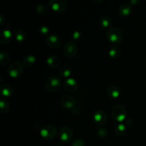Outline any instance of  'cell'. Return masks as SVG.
<instances>
[{
  "mask_svg": "<svg viewBox=\"0 0 146 146\" xmlns=\"http://www.w3.org/2000/svg\"><path fill=\"white\" fill-rule=\"evenodd\" d=\"M127 111L124 106L121 105H116L111 110V115L113 118L118 122H123L126 118Z\"/></svg>",
  "mask_w": 146,
  "mask_h": 146,
  "instance_id": "4",
  "label": "cell"
},
{
  "mask_svg": "<svg viewBox=\"0 0 146 146\" xmlns=\"http://www.w3.org/2000/svg\"><path fill=\"white\" fill-rule=\"evenodd\" d=\"M108 54H109L111 58L116 59V58H118L121 56V49H120L118 46H113L110 48L109 51H108Z\"/></svg>",
  "mask_w": 146,
  "mask_h": 146,
  "instance_id": "20",
  "label": "cell"
},
{
  "mask_svg": "<svg viewBox=\"0 0 146 146\" xmlns=\"http://www.w3.org/2000/svg\"><path fill=\"white\" fill-rule=\"evenodd\" d=\"M59 138L64 143H68L73 138V131L69 127L63 126L59 131Z\"/></svg>",
  "mask_w": 146,
  "mask_h": 146,
  "instance_id": "9",
  "label": "cell"
},
{
  "mask_svg": "<svg viewBox=\"0 0 146 146\" xmlns=\"http://www.w3.org/2000/svg\"><path fill=\"white\" fill-rule=\"evenodd\" d=\"M106 37L113 44H119L121 42L123 37L122 31L117 27L111 28L107 31Z\"/></svg>",
  "mask_w": 146,
  "mask_h": 146,
  "instance_id": "2",
  "label": "cell"
},
{
  "mask_svg": "<svg viewBox=\"0 0 146 146\" xmlns=\"http://www.w3.org/2000/svg\"><path fill=\"white\" fill-rule=\"evenodd\" d=\"M14 89L11 85L9 84H5L1 86V94L3 97H10L13 94Z\"/></svg>",
  "mask_w": 146,
  "mask_h": 146,
  "instance_id": "19",
  "label": "cell"
},
{
  "mask_svg": "<svg viewBox=\"0 0 146 146\" xmlns=\"http://www.w3.org/2000/svg\"><path fill=\"white\" fill-rule=\"evenodd\" d=\"M48 4L55 12H63L67 8V2L65 0H51Z\"/></svg>",
  "mask_w": 146,
  "mask_h": 146,
  "instance_id": "8",
  "label": "cell"
},
{
  "mask_svg": "<svg viewBox=\"0 0 146 146\" xmlns=\"http://www.w3.org/2000/svg\"><path fill=\"white\" fill-rule=\"evenodd\" d=\"M133 8L130 4H123L120 6L118 9V12L120 16L123 17H125L129 16L132 13Z\"/></svg>",
  "mask_w": 146,
  "mask_h": 146,
  "instance_id": "13",
  "label": "cell"
},
{
  "mask_svg": "<svg viewBox=\"0 0 146 146\" xmlns=\"http://www.w3.org/2000/svg\"><path fill=\"white\" fill-rule=\"evenodd\" d=\"M111 23H112V21L109 17L104 16L100 19V24H101V27L104 29L109 28L111 25Z\"/></svg>",
  "mask_w": 146,
  "mask_h": 146,
  "instance_id": "24",
  "label": "cell"
},
{
  "mask_svg": "<svg viewBox=\"0 0 146 146\" xmlns=\"http://www.w3.org/2000/svg\"><path fill=\"white\" fill-rule=\"evenodd\" d=\"M78 51V47L74 41H68L66 44H65L63 48V53L68 58H73L76 56Z\"/></svg>",
  "mask_w": 146,
  "mask_h": 146,
  "instance_id": "6",
  "label": "cell"
},
{
  "mask_svg": "<svg viewBox=\"0 0 146 146\" xmlns=\"http://www.w3.org/2000/svg\"><path fill=\"white\" fill-rule=\"evenodd\" d=\"M36 57L33 55L26 56L23 59V65L26 67H31L35 64Z\"/></svg>",
  "mask_w": 146,
  "mask_h": 146,
  "instance_id": "22",
  "label": "cell"
},
{
  "mask_svg": "<svg viewBox=\"0 0 146 146\" xmlns=\"http://www.w3.org/2000/svg\"><path fill=\"white\" fill-rule=\"evenodd\" d=\"M57 130L54 125L47 124L44 125L40 131V135L43 138L46 140H52L56 137Z\"/></svg>",
  "mask_w": 146,
  "mask_h": 146,
  "instance_id": "5",
  "label": "cell"
},
{
  "mask_svg": "<svg viewBox=\"0 0 146 146\" xmlns=\"http://www.w3.org/2000/svg\"><path fill=\"white\" fill-rule=\"evenodd\" d=\"M39 33L41 34L42 36H46L48 34L49 32V30H48V28L46 26H42L39 28Z\"/></svg>",
  "mask_w": 146,
  "mask_h": 146,
  "instance_id": "28",
  "label": "cell"
},
{
  "mask_svg": "<svg viewBox=\"0 0 146 146\" xmlns=\"http://www.w3.org/2000/svg\"><path fill=\"white\" fill-rule=\"evenodd\" d=\"M62 82L57 76H50L46 79L44 86L46 89L49 92H56L61 87Z\"/></svg>",
  "mask_w": 146,
  "mask_h": 146,
  "instance_id": "1",
  "label": "cell"
},
{
  "mask_svg": "<svg viewBox=\"0 0 146 146\" xmlns=\"http://www.w3.org/2000/svg\"><path fill=\"white\" fill-rule=\"evenodd\" d=\"M107 119V115L106 113V112L103 110H97L94 114V122L98 125V126L99 125H103L105 124V123L106 122Z\"/></svg>",
  "mask_w": 146,
  "mask_h": 146,
  "instance_id": "10",
  "label": "cell"
},
{
  "mask_svg": "<svg viewBox=\"0 0 146 146\" xmlns=\"http://www.w3.org/2000/svg\"><path fill=\"white\" fill-rule=\"evenodd\" d=\"M85 143H84V141L81 139H76L72 143V145L71 146H84Z\"/></svg>",
  "mask_w": 146,
  "mask_h": 146,
  "instance_id": "30",
  "label": "cell"
},
{
  "mask_svg": "<svg viewBox=\"0 0 146 146\" xmlns=\"http://www.w3.org/2000/svg\"><path fill=\"white\" fill-rule=\"evenodd\" d=\"M14 35H15V38L17 41L19 42H23L25 41L26 38H27V33L24 30L21 29H18L14 32Z\"/></svg>",
  "mask_w": 146,
  "mask_h": 146,
  "instance_id": "21",
  "label": "cell"
},
{
  "mask_svg": "<svg viewBox=\"0 0 146 146\" xmlns=\"http://www.w3.org/2000/svg\"><path fill=\"white\" fill-rule=\"evenodd\" d=\"M3 19V17H2V16H1V17H0V19ZM0 23H1V24H1V26H2L3 24H4V23L2 22V21H0Z\"/></svg>",
  "mask_w": 146,
  "mask_h": 146,
  "instance_id": "31",
  "label": "cell"
},
{
  "mask_svg": "<svg viewBox=\"0 0 146 146\" xmlns=\"http://www.w3.org/2000/svg\"><path fill=\"white\" fill-rule=\"evenodd\" d=\"M12 38V33L9 29H5L1 31L0 36V42L2 44H8Z\"/></svg>",
  "mask_w": 146,
  "mask_h": 146,
  "instance_id": "14",
  "label": "cell"
},
{
  "mask_svg": "<svg viewBox=\"0 0 146 146\" xmlns=\"http://www.w3.org/2000/svg\"><path fill=\"white\" fill-rule=\"evenodd\" d=\"M81 34L80 31H75L73 32L72 34V38L75 41H79L81 39Z\"/></svg>",
  "mask_w": 146,
  "mask_h": 146,
  "instance_id": "29",
  "label": "cell"
},
{
  "mask_svg": "<svg viewBox=\"0 0 146 146\" xmlns=\"http://www.w3.org/2000/svg\"><path fill=\"white\" fill-rule=\"evenodd\" d=\"M11 58L10 56L7 54L5 51H1V54H0V64L2 66L7 65L9 63Z\"/></svg>",
  "mask_w": 146,
  "mask_h": 146,
  "instance_id": "25",
  "label": "cell"
},
{
  "mask_svg": "<svg viewBox=\"0 0 146 146\" xmlns=\"http://www.w3.org/2000/svg\"><path fill=\"white\" fill-rule=\"evenodd\" d=\"M97 134L100 138H106L108 135V131L103 125H99L97 128Z\"/></svg>",
  "mask_w": 146,
  "mask_h": 146,
  "instance_id": "26",
  "label": "cell"
},
{
  "mask_svg": "<svg viewBox=\"0 0 146 146\" xmlns=\"http://www.w3.org/2000/svg\"><path fill=\"white\" fill-rule=\"evenodd\" d=\"M24 74V65L19 61L10 64L8 68V74L11 78H19Z\"/></svg>",
  "mask_w": 146,
  "mask_h": 146,
  "instance_id": "3",
  "label": "cell"
},
{
  "mask_svg": "<svg viewBox=\"0 0 146 146\" xmlns=\"http://www.w3.org/2000/svg\"><path fill=\"white\" fill-rule=\"evenodd\" d=\"M63 88L68 94H74L78 89V83L74 78H67L63 82Z\"/></svg>",
  "mask_w": 146,
  "mask_h": 146,
  "instance_id": "7",
  "label": "cell"
},
{
  "mask_svg": "<svg viewBox=\"0 0 146 146\" xmlns=\"http://www.w3.org/2000/svg\"><path fill=\"white\" fill-rule=\"evenodd\" d=\"M46 44L51 48H57L61 45V38L56 34H51L48 36L46 40Z\"/></svg>",
  "mask_w": 146,
  "mask_h": 146,
  "instance_id": "11",
  "label": "cell"
},
{
  "mask_svg": "<svg viewBox=\"0 0 146 146\" xmlns=\"http://www.w3.org/2000/svg\"><path fill=\"white\" fill-rule=\"evenodd\" d=\"M114 133L118 137H123L126 133V126L124 124H118L114 128Z\"/></svg>",
  "mask_w": 146,
  "mask_h": 146,
  "instance_id": "17",
  "label": "cell"
},
{
  "mask_svg": "<svg viewBox=\"0 0 146 146\" xmlns=\"http://www.w3.org/2000/svg\"><path fill=\"white\" fill-rule=\"evenodd\" d=\"M47 64L51 68H57L61 64V59L56 56H50L46 59Z\"/></svg>",
  "mask_w": 146,
  "mask_h": 146,
  "instance_id": "15",
  "label": "cell"
},
{
  "mask_svg": "<svg viewBox=\"0 0 146 146\" xmlns=\"http://www.w3.org/2000/svg\"><path fill=\"white\" fill-rule=\"evenodd\" d=\"M71 71H72V70L69 66L64 65L60 68L59 74L61 76L64 77V78H68L71 74Z\"/></svg>",
  "mask_w": 146,
  "mask_h": 146,
  "instance_id": "23",
  "label": "cell"
},
{
  "mask_svg": "<svg viewBox=\"0 0 146 146\" xmlns=\"http://www.w3.org/2000/svg\"><path fill=\"white\" fill-rule=\"evenodd\" d=\"M10 109V104L4 97L0 100V112L1 113L4 114L8 112Z\"/></svg>",
  "mask_w": 146,
  "mask_h": 146,
  "instance_id": "18",
  "label": "cell"
},
{
  "mask_svg": "<svg viewBox=\"0 0 146 146\" xmlns=\"http://www.w3.org/2000/svg\"><path fill=\"white\" fill-rule=\"evenodd\" d=\"M145 67H146V64H145Z\"/></svg>",
  "mask_w": 146,
  "mask_h": 146,
  "instance_id": "32",
  "label": "cell"
},
{
  "mask_svg": "<svg viewBox=\"0 0 146 146\" xmlns=\"http://www.w3.org/2000/svg\"><path fill=\"white\" fill-rule=\"evenodd\" d=\"M61 105L66 109H71L75 105V99L70 95H66L61 98Z\"/></svg>",
  "mask_w": 146,
  "mask_h": 146,
  "instance_id": "12",
  "label": "cell"
},
{
  "mask_svg": "<svg viewBox=\"0 0 146 146\" xmlns=\"http://www.w3.org/2000/svg\"><path fill=\"white\" fill-rule=\"evenodd\" d=\"M36 11L39 14H46L48 11V7L44 4H38L36 7Z\"/></svg>",
  "mask_w": 146,
  "mask_h": 146,
  "instance_id": "27",
  "label": "cell"
},
{
  "mask_svg": "<svg viewBox=\"0 0 146 146\" xmlns=\"http://www.w3.org/2000/svg\"><path fill=\"white\" fill-rule=\"evenodd\" d=\"M108 96L111 98H117L121 95V89L117 86H111L108 87V91H107Z\"/></svg>",
  "mask_w": 146,
  "mask_h": 146,
  "instance_id": "16",
  "label": "cell"
}]
</instances>
